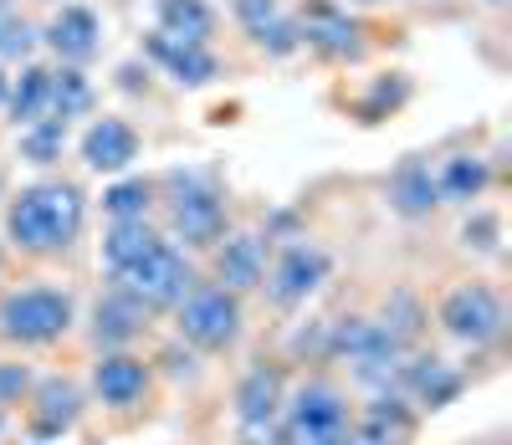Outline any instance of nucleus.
I'll use <instances>...</instances> for the list:
<instances>
[{
  "instance_id": "nucleus-4",
  "label": "nucleus",
  "mask_w": 512,
  "mask_h": 445,
  "mask_svg": "<svg viewBox=\"0 0 512 445\" xmlns=\"http://www.w3.org/2000/svg\"><path fill=\"white\" fill-rule=\"evenodd\" d=\"M349 399L333 384H303L282 405V440L287 445H344L349 440Z\"/></svg>"
},
{
  "instance_id": "nucleus-1",
  "label": "nucleus",
  "mask_w": 512,
  "mask_h": 445,
  "mask_svg": "<svg viewBox=\"0 0 512 445\" xmlns=\"http://www.w3.org/2000/svg\"><path fill=\"white\" fill-rule=\"evenodd\" d=\"M82 220H88L82 190L67 185V180H52V185H31L11 200L6 236H11V246H21L31 256H52V251H67L82 236Z\"/></svg>"
},
{
  "instance_id": "nucleus-29",
  "label": "nucleus",
  "mask_w": 512,
  "mask_h": 445,
  "mask_svg": "<svg viewBox=\"0 0 512 445\" xmlns=\"http://www.w3.org/2000/svg\"><path fill=\"white\" fill-rule=\"evenodd\" d=\"M62 144H67V123H57V118H41V123L21 128V159H31V164L62 159Z\"/></svg>"
},
{
  "instance_id": "nucleus-32",
  "label": "nucleus",
  "mask_w": 512,
  "mask_h": 445,
  "mask_svg": "<svg viewBox=\"0 0 512 445\" xmlns=\"http://www.w3.org/2000/svg\"><path fill=\"white\" fill-rule=\"evenodd\" d=\"M497 236H502L497 215H472V220H466V231H461V241L477 246V251H497Z\"/></svg>"
},
{
  "instance_id": "nucleus-20",
  "label": "nucleus",
  "mask_w": 512,
  "mask_h": 445,
  "mask_svg": "<svg viewBox=\"0 0 512 445\" xmlns=\"http://www.w3.org/2000/svg\"><path fill=\"white\" fill-rule=\"evenodd\" d=\"M149 328V313L128 297V292H108V297H98V307H93V338L103 343V348H118V343H134L139 333Z\"/></svg>"
},
{
  "instance_id": "nucleus-26",
  "label": "nucleus",
  "mask_w": 512,
  "mask_h": 445,
  "mask_svg": "<svg viewBox=\"0 0 512 445\" xmlns=\"http://www.w3.org/2000/svg\"><path fill=\"white\" fill-rule=\"evenodd\" d=\"M390 205H395L400 215H431V210L441 205L431 169H425V164H405L395 180H390Z\"/></svg>"
},
{
  "instance_id": "nucleus-10",
  "label": "nucleus",
  "mask_w": 512,
  "mask_h": 445,
  "mask_svg": "<svg viewBox=\"0 0 512 445\" xmlns=\"http://www.w3.org/2000/svg\"><path fill=\"white\" fill-rule=\"evenodd\" d=\"M395 384H400V399L405 405H420V410H446L451 399L461 394V374L446 364V359H410L395 369Z\"/></svg>"
},
{
  "instance_id": "nucleus-11",
  "label": "nucleus",
  "mask_w": 512,
  "mask_h": 445,
  "mask_svg": "<svg viewBox=\"0 0 512 445\" xmlns=\"http://www.w3.org/2000/svg\"><path fill=\"white\" fill-rule=\"evenodd\" d=\"M282 405H287V384H282V369H267L256 364L241 389H236V420L246 430H272L282 420Z\"/></svg>"
},
{
  "instance_id": "nucleus-22",
  "label": "nucleus",
  "mask_w": 512,
  "mask_h": 445,
  "mask_svg": "<svg viewBox=\"0 0 512 445\" xmlns=\"http://www.w3.org/2000/svg\"><path fill=\"white\" fill-rule=\"evenodd\" d=\"M436 200L441 205H472V200H482V190L492 185V169H487V159H477V154H451L436 174Z\"/></svg>"
},
{
  "instance_id": "nucleus-25",
  "label": "nucleus",
  "mask_w": 512,
  "mask_h": 445,
  "mask_svg": "<svg viewBox=\"0 0 512 445\" xmlns=\"http://www.w3.org/2000/svg\"><path fill=\"white\" fill-rule=\"evenodd\" d=\"M47 93H52V72H47V67H26V72L16 77V87L6 93L11 118H16L21 128L41 123V118H47Z\"/></svg>"
},
{
  "instance_id": "nucleus-24",
  "label": "nucleus",
  "mask_w": 512,
  "mask_h": 445,
  "mask_svg": "<svg viewBox=\"0 0 512 445\" xmlns=\"http://www.w3.org/2000/svg\"><path fill=\"white\" fill-rule=\"evenodd\" d=\"M210 26H216V16H210L205 0H159V36L185 41V47H205Z\"/></svg>"
},
{
  "instance_id": "nucleus-35",
  "label": "nucleus",
  "mask_w": 512,
  "mask_h": 445,
  "mask_svg": "<svg viewBox=\"0 0 512 445\" xmlns=\"http://www.w3.org/2000/svg\"><path fill=\"white\" fill-rule=\"evenodd\" d=\"M241 445H256V440H241Z\"/></svg>"
},
{
  "instance_id": "nucleus-2",
  "label": "nucleus",
  "mask_w": 512,
  "mask_h": 445,
  "mask_svg": "<svg viewBox=\"0 0 512 445\" xmlns=\"http://www.w3.org/2000/svg\"><path fill=\"white\" fill-rule=\"evenodd\" d=\"M77 318V307L62 287H21L0 302V338L21 343V348H41L57 343Z\"/></svg>"
},
{
  "instance_id": "nucleus-23",
  "label": "nucleus",
  "mask_w": 512,
  "mask_h": 445,
  "mask_svg": "<svg viewBox=\"0 0 512 445\" xmlns=\"http://www.w3.org/2000/svg\"><path fill=\"white\" fill-rule=\"evenodd\" d=\"M154 246H164L154 231H149V220H113V231L103 236V261H108V272H128V266H139Z\"/></svg>"
},
{
  "instance_id": "nucleus-7",
  "label": "nucleus",
  "mask_w": 512,
  "mask_h": 445,
  "mask_svg": "<svg viewBox=\"0 0 512 445\" xmlns=\"http://www.w3.org/2000/svg\"><path fill=\"white\" fill-rule=\"evenodd\" d=\"M328 353L333 359H344L364 384H390L395 379V369H400V343L384 333L379 323H369V318H349V323H338L333 328V338H328Z\"/></svg>"
},
{
  "instance_id": "nucleus-9",
  "label": "nucleus",
  "mask_w": 512,
  "mask_h": 445,
  "mask_svg": "<svg viewBox=\"0 0 512 445\" xmlns=\"http://www.w3.org/2000/svg\"><path fill=\"white\" fill-rule=\"evenodd\" d=\"M267 292H272V302L277 307H297V302H308L323 282H328V256L318 251V246H308V241H292V246H282V256L267 266Z\"/></svg>"
},
{
  "instance_id": "nucleus-17",
  "label": "nucleus",
  "mask_w": 512,
  "mask_h": 445,
  "mask_svg": "<svg viewBox=\"0 0 512 445\" xmlns=\"http://www.w3.org/2000/svg\"><path fill=\"white\" fill-rule=\"evenodd\" d=\"M216 277L236 297L251 292V287H262V277H267V246H262V236H226L216 246Z\"/></svg>"
},
{
  "instance_id": "nucleus-36",
  "label": "nucleus",
  "mask_w": 512,
  "mask_h": 445,
  "mask_svg": "<svg viewBox=\"0 0 512 445\" xmlns=\"http://www.w3.org/2000/svg\"><path fill=\"white\" fill-rule=\"evenodd\" d=\"M492 6H502V0H492Z\"/></svg>"
},
{
  "instance_id": "nucleus-14",
  "label": "nucleus",
  "mask_w": 512,
  "mask_h": 445,
  "mask_svg": "<svg viewBox=\"0 0 512 445\" xmlns=\"http://www.w3.org/2000/svg\"><path fill=\"white\" fill-rule=\"evenodd\" d=\"M93 389L108 410H128L149 394V364L134 359V353H103L93 369Z\"/></svg>"
},
{
  "instance_id": "nucleus-12",
  "label": "nucleus",
  "mask_w": 512,
  "mask_h": 445,
  "mask_svg": "<svg viewBox=\"0 0 512 445\" xmlns=\"http://www.w3.org/2000/svg\"><path fill=\"white\" fill-rule=\"evenodd\" d=\"M82 415V389L72 379H41L31 394V435L36 440H57L77 425Z\"/></svg>"
},
{
  "instance_id": "nucleus-18",
  "label": "nucleus",
  "mask_w": 512,
  "mask_h": 445,
  "mask_svg": "<svg viewBox=\"0 0 512 445\" xmlns=\"http://www.w3.org/2000/svg\"><path fill=\"white\" fill-rule=\"evenodd\" d=\"M236 6V16H241V26L251 31V41L262 52H272V57H292L297 47H303V36H297V21H287L282 11H277V0H231Z\"/></svg>"
},
{
  "instance_id": "nucleus-6",
  "label": "nucleus",
  "mask_w": 512,
  "mask_h": 445,
  "mask_svg": "<svg viewBox=\"0 0 512 445\" xmlns=\"http://www.w3.org/2000/svg\"><path fill=\"white\" fill-rule=\"evenodd\" d=\"M175 200H169V226H175V236L190 246V251H210L226 241V200L221 190L200 180V174H190V180H175Z\"/></svg>"
},
{
  "instance_id": "nucleus-33",
  "label": "nucleus",
  "mask_w": 512,
  "mask_h": 445,
  "mask_svg": "<svg viewBox=\"0 0 512 445\" xmlns=\"http://www.w3.org/2000/svg\"><path fill=\"white\" fill-rule=\"evenodd\" d=\"M31 389V369L26 364H0V405H16Z\"/></svg>"
},
{
  "instance_id": "nucleus-8",
  "label": "nucleus",
  "mask_w": 512,
  "mask_h": 445,
  "mask_svg": "<svg viewBox=\"0 0 512 445\" xmlns=\"http://www.w3.org/2000/svg\"><path fill=\"white\" fill-rule=\"evenodd\" d=\"M441 328H446L456 343L487 348V343H497L502 328H507V307H502V297H497L487 282H466V287L446 292V302H441Z\"/></svg>"
},
{
  "instance_id": "nucleus-21",
  "label": "nucleus",
  "mask_w": 512,
  "mask_h": 445,
  "mask_svg": "<svg viewBox=\"0 0 512 445\" xmlns=\"http://www.w3.org/2000/svg\"><path fill=\"white\" fill-rule=\"evenodd\" d=\"M149 57L169 72V77H175L180 87H205L210 77H216L221 72V62L216 57H210L205 47H185V41H169V36H149Z\"/></svg>"
},
{
  "instance_id": "nucleus-13",
  "label": "nucleus",
  "mask_w": 512,
  "mask_h": 445,
  "mask_svg": "<svg viewBox=\"0 0 512 445\" xmlns=\"http://www.w3.org/2000/svg\"><path fill=\"white\" fill-rule=\"evenodd\" d=\"M297 36H303L313 52H323V57H354L359 52V26H354L349 11H338L333 0H313V6L303 11Z\"/></svg>"
},
{
  "instance_id": "nucleus-34",
  "label": "nucleus",
  "mask_w": 512,
  "mask_h": 445,
  "mask_svg": "<svg viewBox=\"0 0 512 445\" xmlns=\"http://www.w3.org/2000/svg\"><path fill=\"white\" fill-rule=\"evenodd\" d=\"M6 93H11V77L0 72V108H6Z\"/></svg>"
},
{
  "instance_id": "nucleus-3",
  "label": "nucleus",
  "mask_w": 512,
  "mask_h": 445,
  "mask_svg": "<svg viewBox=\"0 0 512 445\" xmlns=\"http://www.w3.org/2000/svg\"><path fill=\"white\" fill-rule=\"evenodd\" d=\"M118 292H128L144 313H164V307H180L190 292H195V266L185 261V251L175 246H154L139 266H128V272L113 277Z\"/></svg>"
},
{
  "instance_id": "nucleus-19",
  "label": "nucleus",
  "mask_w": 512,
  "mask_h": 445,
  "mask_svg": "<svg viewBox=\"0 0 512 445\" xmlns=\"http://www.w3.org/2000/svg\"><path fill=\"white\" fill-rule=\"evenodd\" d=\"M47 47H52L62 62H88V57H98V47H103V26H98V16H93L88 6H62L57 21L47 26Z\"/></svg>"
},
{
  "instance_id": "nucleus-28",
  "label": "nucleus",
  "mask_w": 512,
  "mask_h": 445,
  "mask_svg": "<svg viewBox=\"0 0 512 445\" xmlns=\"http://www.w3.org/2000/svg\"><path fill=\"white\" fill-rule=\"evenodd\" d=\"M384 333H390L400 348H410L415 338H420V328H425V307H420V297L415 292H395L390 302H384V323H379Z\"/></svg>"
},
{
  "instance_id": "nucleus-30",
  "label": "nucleus",
  "mask_w": 512,
  "mask_h": 445,
  "mask_svg": "<svg viewBox=\"0 0 512 445\" xmlns=\"http://www.w3.org/2000/svg\"><path fill=\"white\" fill-rule=\"evenodd\" d=\"M149 200H154V185L149 180H118L108 195H103V210L113 220H144L149 215Z\"/></svg>"
},
{
  "instance_id": "nucleus-15",
  "label": "nucleus",
  "mask_w": 512,
  "mask_h": 445,
  "mask_svg": "<svg viewBox=\"0 0 512 445\" xmlns=\"http://www.w3.org/2000/svg\"><path fill=\"white\" fill-rule=\"evenodd\" d=\"M82 159L98 174H118L139 159V133L128 128L123 118H98L88 133H82Z\"/></svg>"
},
{
  "instance_id": "nucleus-5",
  "label": "nucleus",
  "mask_w": 512,
  "mask_h": 445,
  "mask_svg": "<svg viewBox=\"0 0 512 445\" xmlns=\"http://www.w3.org/2000/svg\"><path fill=\"white\" fill-rule=\"evenodd\" d=\"M175 328L190 348L200 353H221L236 343L241 333V297L226 287H195L180 307H175Z\"/></svg>"
},
{
  "instance_id": "nucleus-27",
  "label": "nucleus",
  "mask_w": 512,
  "mask_h": 445,
  "mask_svg": "<svg viewBox=\"0 0 512 445\" xmlns=\"http://www.w3.org/2000/svg\"><path fill=\"white\" fill-rule=\"evenodd\" d=\"M88 108H93V87H88V77H82L77 67H62V72H52V93H47V118L67 123V118L88 113Z\"/></svg>"
},
{
  "instance_id": "nucleus-31",
  "label": "nucleus",
  "mask_w": 512,
  "mask_h": 445,
  "mask_svg": "<svg viewBox=\"0 0 512 445\" xmlns=\"http://www.w3.org/2000/svg\"><path fill=\"white\" fill-rule=\"evenodd\" d=\"M36 47V26L21 16H0V57H26Z\"/></svg>"
},
{
  "instance_id": "nucleus-16",
  "label": "nucleus",
  "mask_w": 512,
  "mask_h": 445,
  "mask_svg": "<svg viewBox=\"0 0 512 445\" xmlns=\"http://www.w3.org/2000/svg\"><path fill=\"white\" fill-rule=\"evenodd\" d=\"M410 425H415V415H410V405L400 394H379L374 405L349 425V440L344 445H405L410 440Z\"/></svg>"
}]
</instances>
